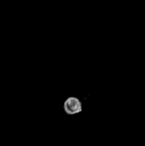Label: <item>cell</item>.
Returning <instances> with one entry per match:
<instances>
[{
  "instance_id": "1",
  "label": "cell",
  "mask_w": 145,
  "mask_h": 146,
  "mask_svg": "<svg viewBox=\"0 0 145 146\" xmlns=\"http://www.w3.org/2000/svg\"><path fill=\"white\" fill-rule=\"evenodd\" d=\"M64 110L69 115L77 114L83 110V104L77 98L70 96L64 102Z\"/></svg>"
}]
</instances>
